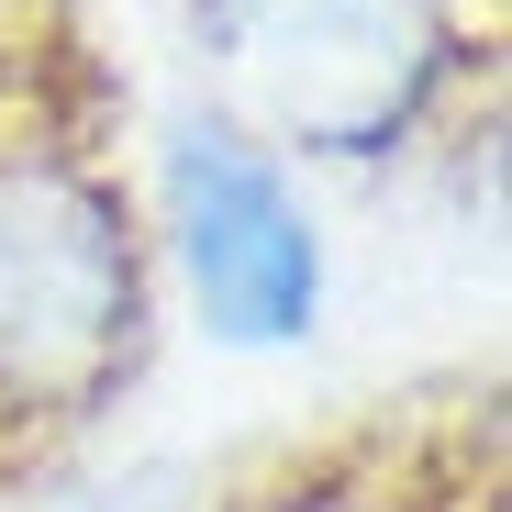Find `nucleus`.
Listing matches in <instances>:
<instances>
[{"mask_svg":"<svg viewBox=\"0 0 512 512\" xmlns=\"http://www.w3.org/2000/svg\"><path fill=\"white\" fill-rule=\"evenodd\" d=\"M145 334L134 201L67 145H0V401L90 412Z\"/></svg>","mask_w":512,"mask_h":512,"instance_id":"obj_1","label":"nucleus"},{"mask_svg":"<svg viewBox=\"0 0 512 512\" xmlns=\"http://www.w3.org/2000/svg\"><path fill=\"white\" fill-rule=\"evenodd\" d=\"M212 45L234 67L245 112L312 156L390 145L446 67L435 0H212Z\"/></svg>","mask_w":512,"mask_h":512,"instance_id":"obj_2","label":"nucleus"},{"mask_svg":"<svg viewBox=\"0 0 512 512\" xmlns=\"http://www.w3.org/2000/svg\"><path fill=\"white\" fill-rule=\"evenodd\" d=\"M167 245L212 312L223 346H290L323 312V245L312 212L290 190V167L234 134V123H190L167 145Z\"/></svg>","mask_w":512,"mask_h":512,"instance_id":"obj_3","label":"nucleus"},{"mask_svg":"<svg viewBox=\"0 0 512 512\" xmlns=\"http://www.w3.org/2000/svg\"><path fill=\"white\" fill-rule=\"evenodd\" d=\"M256 512H412V501H379V490H346V479H312V490L256 501Z\"/></svg>","mask_w":512,"mask_h":512,"instance_id":"obj_4","label":"nucleus"}]
</instances>
